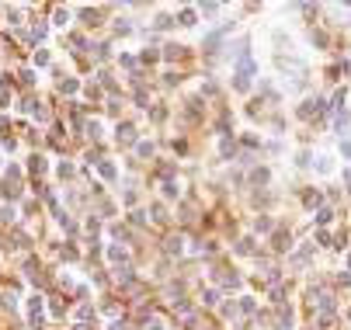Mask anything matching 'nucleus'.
<instances>
[{
	"label": "nucleus",
	"mask_w": 351,
	"mask_h": 330,
	"mask_svg": "<svg viewBox=\"0 0 351 330\" xmlns=\"http://www.w3.org/2000/svg\"><path fill=\"white\" fill-rule=\"evenodd\" d=\"M32 171H45V160L42 156H32Z\"/></svg>",
	"instance_id": "obj_1"
}]
</instances>
